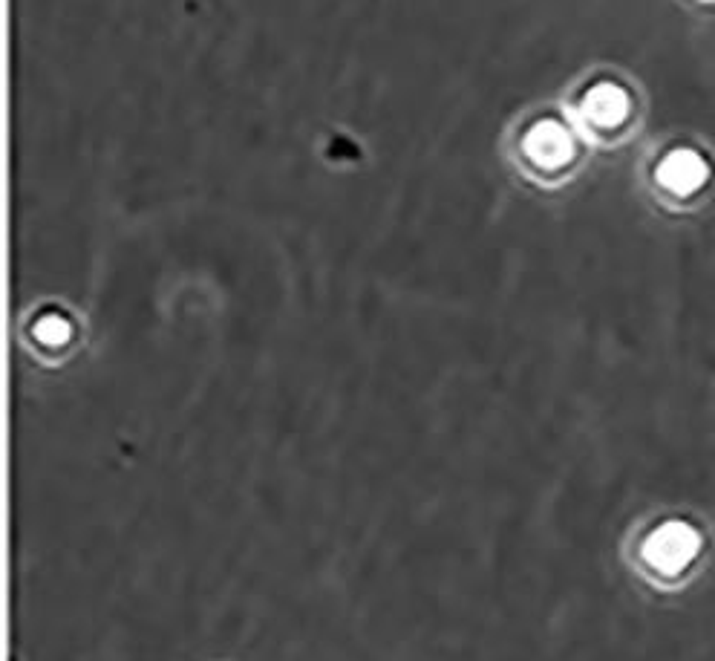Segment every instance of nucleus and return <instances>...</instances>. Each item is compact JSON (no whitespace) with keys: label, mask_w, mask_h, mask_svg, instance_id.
<instances>
[{"label":"nucleus","mask_w":715,"mask_h":661,"mask_svg":"<svg viewBox=\"0 0 715 661\" xmlns=\"http://www.w3.org/2000/svg\"><path fill=\"white\" fill-rule=\"evenodd\" d=\"M710 179V165L707 159L692 148H678V151L666 153L664 162L658 165V182L669 188L672 194H695L698 188H704V182Z\"/></svg>","instance_id":"nucleus-2"},{"label":"nucleus","mask_w":715,"mask_h":661,"mask_svg":"<svg viewBox=\"0 0 715 661\" xmlns=\"http://www.w3.org/2000/svg\"><path fill=\"white\" fill-rule=\"evenodd\" d=\"M525 151L543 168H560V165H566L568 159H571L574 142H571V133L560 122L548 119V122H540L537 128L528 133Z\"/></svg>","instance_id":"nucleus-3"},{"label":"nucleus","mask_w":715,"mask_h":661,"mask_svg":"<svg viewBox=\"0 0 715 661\" xmlns=\"http://www.w3.org/2000/svg\"><path fill=\"white\" fill-rule=\"evenodd\" d=\"M35 335H38V341H44V344H64L67 338H70V324L64 321V318H58V315H44L38 324H35Z\"/></svg>","instance_id":"nucleus-5"},{"label":"nucleus","mask_w":715,"mask_h":661,"mask_svg":"<svg viewBox=\"0 0 715 661\" xmlns=\"http://www.w3.org/2000/svg\"><path fill=\"white\" fill-rule=\"evenodd\" d=\"M698 552H701V534L684 520H669L664 526H658L646 537V546H643V558L664 575H678L681 569H687L692 560L698 558Z\"/></svg>","instance_id":"nucleus-1"},{"label":"nucleus","mask_w":715,"mask_h":661,"mask_svg":"<svg viewBox=\"0 0 715 661\" xmlns=\"http://www.w3.org/2000/svg\"><path fill=\"white\" fill-rule=\"evenodd\" d=\"M583 113L597 128H615L629 116V96L617 84H597L583 99Z\"/></svg>","instance_id":"nucleus-4"}]
</instances>
